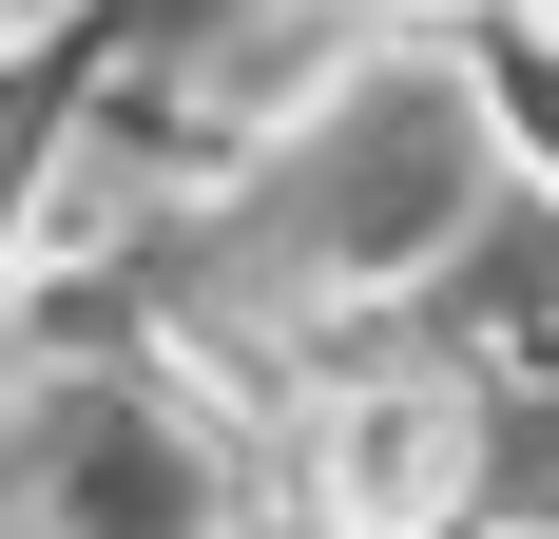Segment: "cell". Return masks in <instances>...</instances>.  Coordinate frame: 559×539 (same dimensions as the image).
<instances>
[{
  "mask_svg": "<svg viewBox=\"0 0 559 539\" xmlns=\"http://www.w3.org/2000/svg\"><path fill=\"white\" fill-rule=\"evenodd\" d=\"M97 0H0V58H39V39H78Z\"/></svg>",
  "mask_w": 559,
  "mask_h": 539,
  "instance_id": "cell-5",
  "label": "cell"
},
{
  "mask_svg": "<svg viewBox=\"0 0 559 539\" xmlns=\"http://www.w3.org/2000/svg\"><path fill=\"white\" fill-rule=\"evenodd\" d=\"M0 539H251V501L174 367L0 347Z\"/></svg>",
  "mask_w": 559,
  "mask_h": 539,
  "instance_id": "cell-2",
  "label": "cell"
},
{
  "mask_svg": "<svg viewBox=\"0 0 559 539\" xmlns=\"http://www.w3.org/2000/svg\"><path fill=\"white\" fill-rule=\"evenodd\" d=\"M78 77H97V20L39 39V58H0V270H20V231H39V193H58V116H78Z\"/></svg>",
  "mask_w": 559,
  "mask_h": 539,
  "instance_id": "cell-4",
  "label": "cell"
},
{
  "mask_svg": "<svg viewBox=\"0 0 559 539\" xmlns=\"http://www.w3.org/2000/svg\"><path fill=\"white\" fill-rule=\"evenodd\" d=\"M502 385L463 347H367L289 405V539H483Z\"/></svg>",
  "mask_w": 559,
  "mask_h": 539,
  "instance_id": "cell-3",
  "label": "cell"
},
{
  "mask_svg": "<svg viewBox=\"0 0 559 539\" xmlns=\"http://www.w3.org/2000/svg\"><path fill=\"white\" fill-rule=\"evenodd\" d=\"M502 231V116L463 58H367L329 116H289L271 155L231 173L213 213V309L193 347H289L309 309H386V289H444L463 251Z\"/></svg>",
  "mask_w": 559,
  "mask_h": 539,
  "instance_id": "cell-1",
  "label": "cell"
},
{
  "mask_svg": "<svg viewBox=\"0 0 559 539\" xmlns=\"http://www.w3.org/2000/svg\"><path fill=\"white\" fill-rule=\"evenodd\" d=\"M483 39H521V58H559V0H483Z\"/></svg>",
  "mask_w": 559,
  "mask_h": 539,
  "instance_id": "cell-6",
  "label": "cell"
},
{
  "mask_svg": "<svg viewBox=\"0 0 559 539\" xmlns=\"http://www.w3.org/2000/svg\"><path fill=\"white\" fill-rule=\"evenodd\" d=\"M483 539H502V520H483Z\"/></svg>",
  "mask_w": 559,
  "mask_h": 539,
  "instance_id": "cell-7",
  "label": "cell"
}]
</instances>
